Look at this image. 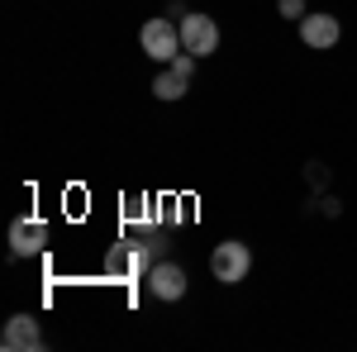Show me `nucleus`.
Instances as JSON below:
<instances>
[{
  "mask_svg": "<svg viewBox=\"0 0 357 352\" xmlns=\"http://www.w3.org/2000/svg\"><path fill=\"white\" fill-rule=\"evenodd\" d=\"M181 48L195 57H205V53H215L220 48V24L210 20V15H181Z\"/></svg>",
  "mask_w": 357,
  "mask_h": 352,
  "instance_id": "obj_3",
  "label": "nucleus"
},
{
  "mask_svg": "<svg viewBox=\"0 0 357 352\" xmlns=\"http://www.w3.org/2000/svg\"><path fill=\"white\" fill-rule=\"evenodd\" d=\"M301 38H305V48L329 53V48H338V38H343V24H338V15H305Z\"/></svg>",
  "mask_w": 357,
  "mask_h": 352,
  "instance_id": "obj_6",
  "label": "nucleus"
},
{
  "mask_svg": "<svg viewBox=\"0 0 357 352\" xmlns=\"http://www.w3.org/2000/svg\"><path fill=\"white\" fill-rule=\"evenodd\" d=\"M276 10H281L286 20H305V0H276Z\"/></svg>",
  "mask_w": 357,
  "mask_h": 352,
  "instance_id": "obj_10",
  "label": "nucleus"
},
{
  "mask_svg": "<svg viewBox=\"0 0 357 352\" xmlns=\"http://www.w3.org/2000/svg\"><path fill=\"white\" fill-rule=\"evenodd\" d=\"M0 348H5V352H33V348H43L38 319H33V314H10V319H5V333H0Z\"/></svg>",
  "mask_w": 357,
  "mask_h": 352,
  "instance_id": "obj_5",
  "label": "nucleus"
},
{
  "mask_svg": "<svg viewBox=\"0 0 357 352\" xmlns=\"http://www.w3.org/2000/svg\"><path fill=\"white\" fill-rule=\"evenodd\" d=\"M248 267H252V252H248V243H238V238H229V243H220L210 252V271H215L220 286H238L248 276Z\"/></svg>",
  "mask_w": 357,
  "mask_h": 352,
  "instance_id": "obj_2",
  "label": "nucleus"
},
{
  "mask_svg": "<svg viewBox=\"0 0 357 352\" xmlns=\"http://www.w3.org/2000/svg\"><path fill=\"white\" fill-rule=\"evenodd\" d=\"M148 291L158 300H181L186 296V271L176 267V262H158V267L148 271Z\"/></svg>",
  "mask_w": 357,
  "mask_h": 352,
  "instance_id": "obj_7",
  "label": "nucleus"
},
{
  "mask_svg": "<svg viewBox=\"0 0 357 352\" xmlns=\"http://www.w3.org/2000/svg\"><path fill=\"white\" fill-rule=\"evenodd\" d=\"M186 82H191V77H181L176 67H167V72H158V82H153V95H158V100H181V95H186Z\"/></svg>",
  "mask_w": 357,
  "mask_h": 352,
  "instance_id": "obj_8",
  "label": "nucleus"
},
{
  "mask_svg": "<svg viewBox=\"0 0 357 352\" xmlns=\"http://www.w3.org/2000/svg\"><path fill=\"white\" fill-rule=\"evenodd\" d=\"M143 267V252H134V247L124 243V247H114L110 252V262H105V271L110 276H129V271H138Z\"/></svg>",
  "mask_w": 357,
  "mask_h": 352,
  "instance_id": "obj_9",
  "label": "nucleus"
},
{
  "mask_svg": "<svg viewBox=\"0 0 357 352\" xmlns=\"http://www.w3.org/2000/svg\"><path fill=\"white\" fill-rule=\"evenodd\" d=\"M172 67H176L181 77H191V72H195V53H186V48H181V53L172 57Z\"/></svg>",
  "mask_w": 357,
  "mask_h": 352,
  "instance_id": "obj_11",
  "label": "nucleus"
},
{
  "mask_svg": "<svg viewBox=\"0 0 357 352\" xmlns=\"http://www.w3.org/2000/svg\"><path fill=\"white\" fill-rule=\"evenodd\" d=\"M48 247V224L33 215H20L10 224V252L15 257H33V252H43Z\"/></svg>",
  "mask_w": 357,
  "mask_h": 352,
  "instance_id": "obj_4",
  "label": "nucleus"
},
{
  "mask_svg": "<svg viewBox=\"0 0 357 352\" xmlns=\"http://www.w3.org/2000/svg\"><path fill=\"white\" fill-rule=\"evenodd\" d=\"M138 48L148 57H158V62H172V57L181 53V29L172 24L167 15H158V20H148V24L138 29Z\"/></svg>",
  "mask_w": 357,
  "mask_h": 352,
  "instance_id": "obj_1",
  "label": "nucleus"
}]
</instances>
